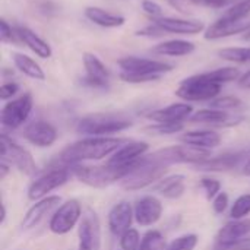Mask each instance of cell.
Wrapping results in <instances>:
<instances>
[{"instance_id":"obj_17","label":"cell","mask_w":250,"mask_h":250,"mask_svg":"<svg viewBox=\"0 0 250 250\" xmlns=\"http://www.w3.org/2000/svg\"><path fill=\"white\" fill-rule=\"evenodd\" d=\"M155 23H158L167 34H182V35H195L204 32L205 23L198 19H183V18H171V16H163L158 19H154Z\"/></svg>"},{"instance_id":"obj_14","label":"cell","mask_w":250,"mask_h":250,"mask_svg":"<svg viewBox=\"0 0 250 250\" xmlns=\"http://www.w3.org/2000/svg\"><path fill=\"white\" fill-rule=\"evenodd\" d=\"M22 136L32 145L38 146V148H48L51 146L56 139H57V130L56 127L44 120H35L32 123H29L23 132Z\"/></svg>"},{"instance_id":"obj_34","label":"cell","mask_w":250,"mask_h":250,"mask_svg":"<svg viewBox=\"0 0 250 250\" xmlns=\"http://www.w3.org/2000/svg\"><path fill=\"white\" fill-rule=\"evenodd\" d=\"M199 239L196 234H185L177 239H174L168 246L167 250H195Z\"/></svg>"},{"instance_id":"obj_44","label":"cell","mask_w":250,"mask_h":250,"mask_svg":"<svg viewBox=\"0 0 250 250\" xmlns=\"http://www.w3.org/2000/svg\"><path fill=\"white\" fill-rule=\"evenodd\" d=\"M192 4L202 6V7H211V9H223L229 4H231L234 0H189Z\"/></svg>"},{"instance_id":"obj_7","label":"cell","mask_w":250,"mask_h":250,"mask_svg":"<svg viewBox=\"0 0 250 250\" xmlns=\"http://www.w3.org/2000/svg\"><path fill=\"white\" fill-rule=\"evenodd\" d=\"M70 176H72V171L69 167H54L48 170L47 173H44L42 176H40L31 183L28 189V198L31 201H41L47 198V195L51 190L67 183Z\"/></svg>"},{"instance_id":"obj_41","label":"cell","mask_w":250,"mask_h":250,"mask_svg":"<svg viewBox=\"0 0 250 250\" xmlns=\"http://www.w3.org/2000/svg\"><path fill=\"white\" fill-rule=\"evenodd\" d=\"M16 38H18L16 31H13L12 26L4 19H1L0 21V40H1V42H4V44L13 42V41H16Z\"/></svg>"},{"instance_id":"obj_46","label":"cell","mask_w":250,"mask_h":250,"mask_svg":"<svg viewBox=\"0 0 250 250\" xmlns=\"http://www.w3.org/2000/svg\"><path fill=\"white\" fill-rule=\"evenodd\" d=\"M239 85H240L242 88L250 89V70H248L246 73H243V75L239 78Z\"/></svg>"},{"instance_id":"obj_33","label":"cell","mask_w":250,"mask_h":250,"mask_svg":"<svg viewBox=\"0 0 250 250\" xmlns=\"http://www.w3.org/2000/svg\"><path fill=\"white\" fill-rule=\"evenodd\" d=\"M250 214V193H245L242 196H239L230 211L231 220H243L246 218V215Z\"/></svg>"},{"instance_id":"obj_23","label":"cell","mask_w":250,"mask_h":250,"mask_svg":"<svg viewBox=\"0 0 250 250\" xmlns=\"http://www.w3.org/2000/svg\"><path fill=\"white\" fill-rule=\"evenodd\" d=\"M85 18L88 21H91L92 23L101 26V28H120L125 25L126 22V18L122 16V15H117V13H111L103 7H98V6H88L85 10Z\"/></svg>"},{"instance_id":"obj_3","label":"cell","mask_w":250,"mask_h":250,"mask_svg":"<svg viewBox=\"0 0 250 250\" xmlns=\"http://www.w3.org/2000/svg\"><path fill=\"white\" fill-rule=\"evenodd\" d=\"M133 122L122 113L86 114L76 123V132L86 136H107L130 127Z\"/></svg>"},{"instance_id":"obj_9","label":"cell","mask_w":250,"mask_h":250,"mask_svg":"<svg viewBox=\"0 0 250 250\" xmlns=\"http://www.w3.org/2000/svg\"><path fill=\"white\" fill-rule=\"evenodd\" d=\"M82 207L76 199H69L62 204L50 220V230L54 234H66L82 220Z\"/></svg>"},{"instance_id":"obj_35","label":"cell","mask_w":250,"mask_h":250,"mask_svg":"<svg viewBox=\"0 0 250 250\" xmlns=\"http://www.w3.org/2000/svg\"><path fill=\"white\" fill-rule=\"evenodd\" d=\"M141 242H142V239H141L138 230L130 229L120 237V248L122 250H139Z\"/></svg>"},{"instance_id":"obj_39","label":"cell","mask_w":250,"mask_h":250,"mask_svg":"<svg viewBox=\"0 0 250 250\" xmlns=\"http://www.w3.org/2000/svg\"><path fill=\"white\" fill-rule=\"evenodd\" d=\"M166 34H167V32H166L158 23H155V22H152V23H149V25L141 28L139 31H136V35H138V37H148V38L163 37V35H166Z\"/></svg>"},{"instance_id":"obj_15","label":"cell","mask_w":250,"mask_h":250,"mask_svg":"<svg viewBox=\"0 0 250 250\" xmlns=\"http://www.w3.org/2000/svg\"><path fill=\"white\" fill-rule=\"evenodd\" d=\"M133 211L136 223L142 227H149L160 221L163 215V204L158 198L146 195L136 202Z\"/></svg>"},{"instance_id":"obj_19","label":"cell","mask_w":250,"mask_h":250,"mask_svg":"<svg viewBox=\"0 0 250 250\" xmlns=\"http://www.w3.org/2000/svg\"><path fill=\"white\" fill-rule=\"evenodd\" d=\"M60 196H47L41 201H38L37 204H34L28 212L25 214L22 223H21V229L22 230H29V229H34L37 227L50 212H53L59 204H60Z\"/></svg>"},{"instance_id":"obj_22","label":"cell","mask_w":250,"mask_h":250,"mask_svg":"<svg viewBox=\"0 0 250 250\" xmlns=\"http://www.w3.org/2000/svg\"><path fill=\"white\" fill-rule=\"evenodd\" d=\"M245 158V152L236 154H224L218 157H211L202 163L195 164V170L201 171H230L240 166Z\"/></svg>"},{"instance_id":"obj_47","label":"cell","mask_w":250,"mask_h":250,"mask_svg":"<svg viewBox=\"0 0 250 250\" xmlns=\"http://www.w3.org/2000/svg\"><path fill=\"white\" fill-rule=\"evenodd\" d=\"M7 171H9V164L4 163V161H1V166H0V179H1V180L6 177Z\"/></svg>"},{"instance_id":"obj_48","label":"cell","mask_w":250,"mask_h":250,"mask_svg":"<svg viewBox=\"0 0 250 250\" xmlns=\"http://www.w3.org/2000/svg\"><path fill=\"white\" fill-rule=\"evenodd\" d=\"M243 174H246V176H250V158H249V161L246 163V166L243 167Z\"/></svg>"},{"instance_id":"obj_10","label":"cell","mask_w":250,"mask_h":250,"mask_svg":"<svg viewBox=\"0 0 250 250\" xmlns=\"http://www.w3.org/2000/svg\"><path fill=\"white\" fill-rule=\"evenodd\" d=\"M78 250H101V223L92 209H86L79 224Z\"/></svg>"},{"instance_id":"obj_40","label":"cell","mask_w":250,"mask_h":250,"mask_svg":"<svg viewBox=\"0 0 250 250\" xmlns=\"http://www.w3.org/2000/svg\"><path fill=\"white\" fill-rule=\"evenodd\" d=\"M142 10L151 16L152 19H158V18H163V7L154 1V0H144L142 1Z\"/></svg>"},{"instance_id":"obj_20","label":"cell","mask_w":250,"mask_h":250,"mask_svg":"<svg viewBox=\"0 0 250 250\" xmlns=\"http://www.w3.org/2000/svg\"><path fill=\"white\" fill-rule=\"evenodd\" d=\"M250 31V19L245 21H237V22H229V21H223L218 18V21H215L211 26H208L205 29V40H221V38H227V37H233L237 34H246Z\"/></svg>"},{"instance_id":"obj_31","label":"cell","mask_w":250,"mask_h":250,"mask_svg":"<svg viewBox=\"0 0 250 250\" xmlns=\"http://www.w3.org/2000/svg\"><path fill=\"white\" fill-rule=\"evenodd\" d=\"M208 75V78H211L214 82L223 85V83H227V82H233V81H239V78L242 76L240 75V70L234 66H226V67H218L215 70H211V72H205Z\"/></svg>"},{"instance_id":"obj_16","label":"cell","mask_w":250,"mask_h":250,"mask_svg":"<svg viewBox=\"0 0 250 250\" xmlns=\"http://www.w3.org/2000/svg\"><path fill=\"white\" fill-rule=\"evenodd\" d=\"M135 217V211L129 202H117L108 212V229L113 236L122 237L127 230H130L132 220Z\"/></svg>"},{"instance_id":"obj_45","label":"cell","mask_w":250,"mask_h":250,"mask_svg":"<svg viewBox=\"0 0 250 250\" xmlns=\"http://www.w3.org/2000/svg\"><path fill=\"white\" fill-rule=\"evenodd\" d=\"M38 9H40V12L44 13V15H53V13L57 12L56 4H54L53 1H45V0L38 3Z\"/></svg>"},{"instance_id":"obj_27","label":"cell","mask_w":250,"mask_h":250,"mask_svg":"<svg viewBox=\"0 0 250 250\" xmlns=\"http://www.w3.org/2000/svg\"><path fill=\"white\" fill-rule=\"evenodd\" d=\"M192 123H202V125H214V126H227V125H236L239 122H234L227 111L217 110V108H202L195 111L190 119Z\"/></svg>"},{"instance_id":"obj_38","label":"cell","mask_w":250,"mask_h":250,"mask_svg":"<svg viewBox=\"0 0 250 250\" xmlns=\"http://www.w3.org/2000/svg\"><path fill=\"white\" fill-rule=\"evenodd\" d=\"M183 129V123H155L149 127L151 132L158 135H173Z\"/></svg>"},{"instance_id":"obj_1","label":"cell","mask_w":250,"mask_h":250,"mask_svg":"<svg viewBox=\"0 0 250 250\" xmlns=\"http://www.w3.org/2000/svg\"><path fill=\"white\" fill-rule=\"evenodd\" d=\"M125 138H111V136H88L82 141L73 142L62 149L59 154V161L62 164L75 166L83 161L103 160L108 155H113L120 146L127 144Z\"/></svg>"},{"instance_id":"obj_26","label":"cell","mask_w":250,"mask_h":250,"mask_svg":"<svg viewBox=\"0 0 250 250\" xmlns=\"http://www.w3.org/2000/svg\"><path fill=\"white\" fill-rule=\"evenodd\" d=\"M196 45L192 41L188 40H168L157 44L152 51L160 56H170V57H182V56H189L195 51Z\"/></svg>"},{"instance_id":"obj_8","label":"cell","mask_w":250,"mask_h":250,"mask_svg":"<svg viewBox=\"0 0 250 250\" xmlns=\"http://www.w3.org/2000/svg\"><path fill=\"white\" fill-rule=\"evenodd\" d=\"M32 107H34V100L29 92H25L23 95L6 103L0 114L3 127H7V129L21 127L28 120L32 111Z\"/></svg>"},{"instance_id":"obj_18","label":"cell","mask_w":250,"mask_h":250,"mask_svg":"<svg viewBox=\"0 0 250 250\" xmlns=\"http://www.w3.org/2000/svg\"><path fill=\"white\" fill-rule=\"evenodd\" d=\"M193 114V107L188 103H174L167 107L154 110L148 114V119L154 123H183Z\"/></svg>"},{"instance_id":"obj_49","label":"cell","mask_w":250,"mask_h":250,"mask_svg":"<svg viewBox=\"0 0 250 250\" xmlns=\"http://www.w3.org/2000/svg\"><path fill=\"white\" fill-rule=\"evenodd\" d=\"M4 220H6V208H4V205H1V224H4Z\"/></svg>"},{"instance_id":"obj_32","label":"cell","mask_w":250,"mask_h":250,"mask_svg":"<svg viewBox=\"0 0 250 250\" xmlns=\"http://www.w3.org/2000/svg\"><path fill=\"white\" fill-rule=\"evenodd\" d=\"M139 250H167V243L160 231L151 230L145 233V236L142 237Z\"/></svg>"},{"instance_id":"obj_2","label":"cell","mask_w":250,"mask_h":250,"mask_svg":"<svg viewBox=\"0 0 250 250\" xmlns=\"http://www.w3.org/2000/svg\"><path fill=\"white\" fill-rule=\"evenodd\" d=\"M120 72V79L127 83H146L158 81L164 73L173 70L170 63L154 60V59H142L135 56H127L117 60Z\"/></svg>"},{"instance_id":"obj_4","label":"cell","mask_w":250,"mask_h":250,"mask_svg":"<svg viewBox=\"0 0 250 250\" xmlns=\"http://www.w3.org/2000/svg\"><path fill=\"white\" fill-rule=\"evenodd\" d=\"M69 168L72 176H75L81 183L95 189H103L116 182H122L133 170V167H113L107 163L104 166L75 164L69 166Z\"/></svg>"},{"instance_id":"obj_30","label":"cell","mask_w":250,"mask_h":250,"mask_svg":"<svg viewBox=\"0 0 250 250\" xmlns=\"http://www.w3.org/2000/svg\"><path fill=\"white\" fill-rule=\"evenodd\" d=\"M218 56L223 60L231 63H250V47H229L218 50Z\"/></svg>"},{"instance_id":"obj_12","label":"cell","mask_w":250,"mask_h":250,"mask_svg":"<svg viewBox=\"0 0 250 250\" xmlns=\"http://www.w3.org/2000/svg\"><path fill=\"white\" fill-rule=\"evenodd\" d=\"M250 236V220H231L217 233V245L220 249L233 248L245 242Z\"/></svg>"},{"instance_id":"obj_43","label":"cell","mask_w":250,"mask_h":250,"mask_svg":"<svg viewBox=\"0 0 250 250\" xmlns=\"http://www.w3.org/2000/svg\"><path fill=\"white\" fill-rule=\"evenodd\" d=\"M229 204H230L229 195H227L226 192H220V193L214 198V201H212V209H214L215 214H223V212L227 209Z\"/></svg>"},{"instance_id":"obj_28","label":"cell","mask_w":250,"mask_h":250,"mask_svg":"<svg viewBox=\"0 0 250 250\" xmlns=\"http://www.w3.org/2000/svg\"><path fill=\"white\" fill-rule=\"evenodd\" d=\"M12 60H13L15 67L25 76L35 79V81L45 79V73H44L42 67L32 57H29L23 53H12Z\"/></svg>"},{"instance_id":"obj_11","label":"cell","mask_w":250,"mask_h":250,"mask_svg":"<svg viewBox=\"0 0 250 250\" xmlns=\"http://www.w3.org/2000/svg\"><path fill=\"white\" fill-rule=\"evenodd\" d=\"M82 62L85 67V76L82 78V85L95 89H107L110 82V72L107 66L101 62V59L94 53H83Z\"/></svg>"},{"instance_id":"obj_25","label":"cell","mask_w":250,"mask_h":250,"mask_svg":"<svg viewBox=\"0 0 250 250\" xmlns=\"http://www.w3.org/2000/svg\"><path fill=\"white\" fill-rule=\"evenodd\" d=\"M152 190L167 199H179L186 192V177L183 174L163 177L154 185Z\"/></svg>"},{"instance_id":"obj_36","label":"cell","mask_w":250,"mask_h":250,"mask_svg":"<svg viewBox=\"0 0 250 250\" xmlns=\"http://www.w3.org/2000/svg\"><path fill=\"white\" fill-rule=\"evenodd\" d=\"M242 105V100L237 98V97H231V95H227V97H220V98H215L211 101V107L212 108H217V110H223V111H227V110H233V108H237Z\"/></svg>"},{"instance_id":"obj_21","label":"cell","mask_w":250,"mask_h":250,"mask_svg":"<svg viewBox=\"0 0 250 250\" xmlns=\"http://www.w3.org/2000/svg\"><path fill=\"white\" fill-rule=\"evenodd\" d=\"M16 35H18V40L21 42H23L35 56L41 57V59H50L53 56V50H51V45L44 41L37 32H34L31 28L28 26H22V25H18L16 26Z\"/></svg>"},{"instance_id":"obj_37","label":"cell","mask_w":250,"mask_h":250,"mask_svg":"<svg viewBox=\"0 0 250 250\" xmlns=\"http://www.w3.org/2000/svg\"><path fill=\"white\" fill-rule=\"evenodd\" d=\"M201 186L205 190V195H207L208 199H214L221 192V182H218L217 179L204 177L201 180Z\"/></svg>"},{"instance_id":"obj_13","label":"cell","mask_w":250,"mask_h":250,"mask_svg":"<svg viewBox=\"0 0 250 250\" xmlns=\"http://www.w3.org/2000/svg\"><path fill=\"white\" fill-rule=\"evenodd\" d=\"M149 149L148 142L144 141H129L120 146L108 160L107 164L113 167H135L136 163L146 154Z\"/></svg>"},{"instance_id":"obj_24","label":"cell","mask_w":250,"mask_h":250,"mask_svg":"<svg viewBox=\"0 0 250 250\" xmlns=\"http://www.w3.org/2000/svg\"><path fill=\"white\" fill-rule=\"evenodd\" d=\"M180 141L185 145L202 148V149H212L221 144V136L215 130H190L180 136Z\"/></svg>"},{"instance_id":"obj_6","label":"cell","mask_w":250,"mask_h":250,"mask_svg":"<svg viewBox=\"0 0 250 250\" xmlns=\"http://www.w3.org/2000/svg\"><path fill=\"white\" fill-rule=\"evenodd\" d=\"M1 161L16 167L26 176H34L37 173V164L32 155L6 133H1Z\"/></svg>"},{"instance_id":"obj_42","label":"cell","mask_w":250,"mask_h":250,"mask_svg":"<svg viewBox=\"0 0 250 250\" xmlns=\"http://www.w3.org/2000/svg\"><path fill=\"white\" fill-rule=\"evenodd\" d=\"M19 92V85L16 82H4L0 88V98L3 101L12 100Z\"/></svg>"},{"instance_id":"obj_5","label":"cell","mask_w":250,"mask_h":250,"mask_svg":"<svg viewBox=\"0 0 250 250\" xmlns=\"http://www.w3.org/2000/svg\"><path fill=\"white\" fill-rule=\"evenodd\" d=\"M221 86L207 73H198L183 79L176 89V95L183 101H212L220 95Z\"/></svg>"},{"instance_id":"obj_29","label":"cell","mask_w":250,"mask_h":250,"mask_svg":"<svg viewBox=\"0 0 250 250\" xmlns=\"http://www.w3.org/2000/svg\"><path fill=\"white\" fill-rule=\"evenodd\" d=\"M250 15V0H239L233 3L221 16L220 19L229 21V22H237V21H245Z\"/></svg>"}]
</instances>
